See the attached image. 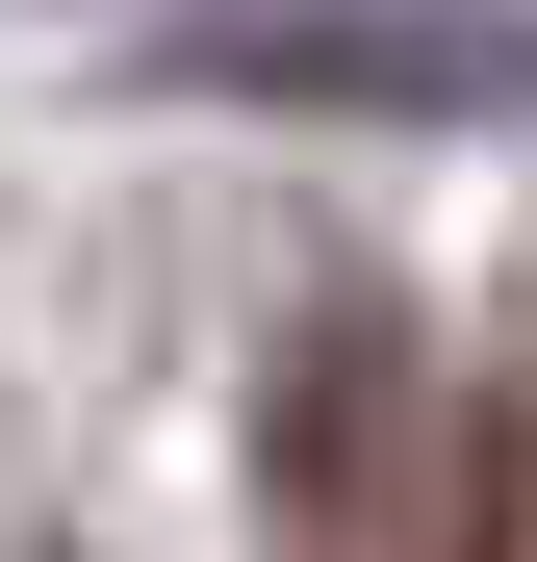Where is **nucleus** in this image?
Segmentation results:
<instances>
[{
	"label": "nucleus",
	"instance_id": "2",
	"mask_svg": "<svg viewBox=\"0 0 537 562\" xmlns=\"http://www.w3.org/2000/svg\"><path fill=\"white\" fill-rule=\"evenodd\" d=\"M179 77H231V103H410V128H537V26H486V0H231V26H179Z\"/></svg>",
	"mask_w": 537,
	"mask_h": 562
},
{
	"label": "nucleus",
	"instance_id": "1",
	"mask_svg": "<svg viewBox=\"0 0 537 562\" xmlns=\"http://www.w3.org/2000/svg\"><path fill=\"white\" fill-rule=\"evenodd\" d=\"M410 460H435V409H410V307H384V281H333V307L282 333V384H256V537H282V562H384Z\"/></svg>",
	"mask_w": 537,
	"mask_h": 562
}]
</instances>
